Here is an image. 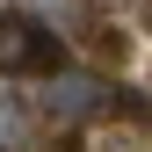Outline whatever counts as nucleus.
<instances>
[{"instance_id": "1", "label": "nucleus", "mask_w": 152, "mask_h": 152, "mask_svg": "<svg viewBox=\"0 0 152 152\" xmlns=\"http://www.w3.org/2000/svg\"><path fill=\"white\" fill-rule=\"evenodd\" d=\"M0 72H65V44L44 22L0 7Z\"/></svg>"}, {"instance_id": "2", "label": "nucleus", "mask_w": 152, "mask_h": 152, "mask_svg": "<svg viewBox=\"0 0 152 152\" xmlns=\"http://www.w3.org/2000/svg\"><path fill=\"white\" fill-rule=\"evenodd\" d=\"M44 109H51V116H65V123H80V116H94V109H109V87L87 80V72H51Z\"/></svg>"}, {"instance_id": "3", "label": "nucleus", "mask_w": 152, "mask_h": 152, "mask_svg": "<svg viewBox=\"0 0 152 152\" xmlns=\"http://www.w3.org/2000/svg\"><path fill=\"white\" fill-rule=\"evenodd\" d=\"M0 152H29V109L15 94H0Z\"/></svg>"}]
</instances>
